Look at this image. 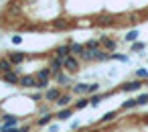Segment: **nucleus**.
<instances>
[{
  "mask_svg": "<svg viewBox=\"0 0 148 132\" xmlns=\"http://www.w3.org/2000/svg\"><path fill=\"white\" fill-rule=\"evenodd\" d=\"M61 89H63L61 85H49V87L45 89V100H47L49 104H55V102L59 100V96L63 94Z\"/></svg>",
  "mask_w": 148,
  "mask_h": 132,
  "instance_id": "f257e3e1",
  "label": "nucleus"
},
{
  "mask_svg": "<svg viewBox=\"0 0 148 132\" xmlns=\"http://www.w3.org/2000/svg\"><path fill=\"white\" fill-rule=\"evenodd\" d=\"M97 39H99V43H101V47H103L106 51L114 53V51L118 49V41H116V39H112V37H108V35H99Z\"/></svg>",
  "mask_w": 148,
  "mask_h": 132,
  "instance_id": "f03ea898",
  "label": "nucleus"
},
{
  "mask_svg": "<svg viewBox=\"0 0 148 132\" xmlns=\"http://www.w3.org/2000/svg\"><path fill=\"white\" fill-rule=\"evenodd\" d=\"M63 63H65V69L69 71V73H75L77 69H79V57L77 55H67L65 59H63Z\"/></svg>",
  "mask_w": 148,
  "mask_h": 132,
  "instance_id": "7ed1b4c3",
  "label": "nucleus"
},
{
  "mask_svg": "<svg viewBox=\"0 0 148 132\" xmlns=\"http://www.w3.org/2000/svg\"><path fill=\"white\" fill-rule=\"evenodd\" d=\"M0 79H2L4 83H8V85H18V83H21V73H16V71L12 69V71H8V73H0Z\"/></svg>",
  "mask_w": 148,
  "mask_h": 132,
  "instance_id": "20e7f679",
  "label": "nucleus"
},
{
  "mask_svg": "<svg viewBox=\"0 0 148 132\" xmlns=\"http://www.w3.org/2000/svg\"><path fill=\"white\" fill-rule=\"evenodd\" d=\"M49 67H51V71H53L55 75L61 73V71H65V63H63V59L57 57V55H53V57L49 59Z\"/></svg>",
  "mask_w": 148,
  "mask_h": 132,
  "instance_id": "39448f33",
  "label": "nucleus"
},
{
  "mask_svg": "<svg viewBox=\"0 0 148 132\" xmlns=\"http://www.w3.org/2000/svg\"><path fill=\"white\" fill-rule=\"evenodd\" d=\"M6 57L12 61V65H23V63L27 61V57H29V55H27V53H23V51H10Z\"/></svg>",
  "mask_w": 148,
  "mask_h": 132,
  "instance_id": "423d86ee",
  "label": "nucleus"
},
{
  "mask_svg": "<svg viewBox=\"0 0 148 132\" xmlns=\"http://www.w3.org/2000/svg\"><path fill=\"white\" fill-rule=\"evenodd\" d=\"M144 83H146V81H142V79H136V81H126V83H122V85H120V91H138Z\"/></svg>",
  "mask_w": 148,
  "mask_h": 132,
  "instance_id": "0eeeda50",
  "label": "nucleus"
},
{
  "mask_svg": "<svg viewBox=\"0 0 148 132\" xmlns=\"http://www.w3.org/2000/svg\"><path fill=\"white\" fill-rule=\"evenodd\" d=\"M53 27H55L57 31H67V29H71V27H73V23H69V21H67V16H55Z\"/></svg>",
  "mask_w": 148,
  "mask_h": 132,
  "instance_id": "6e6552de",
  "label": "nucleus"
},
{
  "mask_svg": "<svg viewBox=\"0 0 148 132\" xmlns=\"http://www.w3.org/2000/svg\"><path fill=\"white\" fill-rule=\"evenodd\" d=\"M53 55H57V57H61V59H65L67 55H71V41H69V43H63V45H59V47H55Z\"/></svg>",
  "mask_w": 148,
  "mask_h": 132,
  "instance_id": "1a4fd4ad",
  "label": "nucleus"
},
{
  "mask_svg": "<svg viewBox=\"0 0 148 132\" xmlns=\"http://www.w3.org/2000/svg\"><path fill=\"white\" fill-rule=\"evenodd\" d=\"M21 87H37V75H21Z\"/></svg>",
  "mask_w": 148,
  "mask_h": 132,
  "instance_id": "9d476101",
  "label": "nucleus"
},
{
  "mask_svg": "<svg viewBox=\"0 0 148 132\" xmlns=\"http://www.w3.org/2000/svg\"><path fill=\"white\" fill-rule=\"evenodd\" d=\"M114 23H116V19L110 16V14H101V16L95 19V25H97V27H112Z\"/></svg>",
  "mask_w": 148,
  "mask_h": 132,
  "instance_id": "9b49d317",
  "label": "nucleus"
},
{
  "mask_svg": "<svg viewBox=\"0 0 148 132\" xmlns=\"http://www.w3.org/2000/svg\"><path fill=\"white\" fill-rule=\"evenodd\" d=\"M53 79H57V85H61V87H69L71 85V77L65 73V71H61V73H57Z\"/></svg>",
  "mask_w": 148,
  "mask_h": 132,
  "instance_id": "f8f14e48",
  "label": "nucleus"
},
{
  "mask_svg": "<svg viewBox=\"0 0 148 132\" xmlns=\"http://www.w3.org/2000/svg\"><path fill=\"white\" fill-rule=\"evenodd\" d=\"M35 75H37V79H53V77H55V73L51 71V67H49V65H47V67H43V69H39Z\"/></svg>",
  "mask_w": 148,
  "mask_h": 132,
  "instance_id": "ddd939ff",
  "label": "nucleus"
},
{
  "mask_svg": "<svg viewBox=\"0 0 148 132\" xmlns=\"http://www.w3.org/2000/svg\"><path fill=\"white\" fill-rule=\"evenodd\" d=\"M71 116H73V110L67 106V108H61V112L55 114V120H61V122H63V120H69Z\"/></svg>",
  "mask_w": 148,
  "mask_h": 132,
  "instance_id": "4468645a",
  "label": "nucleus"
},
{
  "mask_svg": "<svg viewBox=\"0 0 148 132\" xmlns=\"http://www.w3.org/2000/svg\"><path fill=\"white\" fill-rule=\"evenodd\" d=\"M0 120H2V124H6V126H10V128L18 124V118L12 116V114H2V116H0Z\"/></svg>",
  "mask_w": 148,
  "mask_h": 132,
  "instance_id": "2eb2a0df",
  "label": "nucleus"
},
{
  "mask_svg": "<svg viewBox=\"0 0 148 132\" xmlns=\"http://www.w3.org/2000/svg\"><path fill=\"white\" fill-rule=\"evenodd\" d=\"M12 71V61L8 57H0V73H8Z\"/></svg>",
  "mask_w": 148,
  "mask_h": 132,
  "instance_id": "dca6fc26",
  "label": "nucleus"
},
{
  "mask_svg": "<svg viewBox=\"0 0 148 132\" xmlns=\"http://www.w3.org/2000/svg\"><path fill=\"white\" fill-rule=\"evenodd\" d=\"M85 51H87V49H85V43H73V41H71V53H73V55L81 57Z\"/></svg>",
  "mask_w": 148,
  "mask_h": 132,
  "instance_id": "f3484780",
  "label": "nucleus"
},
{
  "mask_svg": "<svg viewBox=\"0 0 148 132\" xmlns=\"http://www.w3.org/2000/svg\"><path fill=\"white\" fill-rule=\"evenodd\" d=\"M71 100H73V98H71L69 94H61V96H59V100H57L55 104H57L59 108H67V106L71 104Z\"/></svg>",
  "mask_w": 148,
  "mask_h": 132,
  "instance_id": "a211bd4d",
  "label": "nucleus"
},
{
  "mask_svg": "<svg viewBox=\"0 0 148 132\" xmlns=\"http://www.w3.org/2000/svg\"><path fill=\"white\" fill-rule=\"evenodd\" d=\"M106 96H108V94H93V96L89 98V106L97 108V106H99V104H101V102L106 100Z\"/></svg>",
  "mask_w": 148,
  "mask_h": 132,
  "instance_id": "6ab92c4d",
  "label": "nucleus"
},
{
  "mask_svg": "<svg viewBox=\"0 0 148 132\" xmlns=\"http://www.w3.org/2000/svg\"><path fill=\"white\" fill-rule=\"evenodd\" d=\"M118 118V112L116 110H110V112H106L101 118H99V124H108V122H112V120H116Z\"/></svg>",
  "mask_w": 148,
  "mask_h": 132,
  "instance_id": "aec40b11",
  "label": "nucleus"
},
{
  "mask_svg": "<svg viewBox=\"0 0 148 132\" xmlns=\"http://www.w3.org/2000/svg\"><path fill=\"white\" fill-rule=\"evenodd\" d=\"M85 49H87V51H97V49H101L99 39H89V41L85 43Z\"/></svg>",
  "mask_w": 148,
  "mask_h": 132,
  "instance_id": "412c9836",
  "label": "nucleus"
},
{
  "mask_svg": "<svg viewBox=\"0 0 148 132\" xmlns=\"http://www.w3.org/2000/svg\"><path fill=\"white\" fill-rule=\"evenodd\" d=\"M73 91L75 94H89V83H75Z\"/></svg>",
  "mask_w": 148,
  "mask_h": 132,
  "instance_id": "4be33fe9",
  "label": "nucleus"
},
{
  "mask_svg": "<svg viewBox=\"0 0 148 132\" xmlns=\"http://www.w3.org/2000/svg\"><path fill=\"white\" fill-rule=\"evenodd\" d=\"M53 118H55V114H51V112H49V114L41 116V118L37 120V124H39V126H47V124H51V120H53Z\"/></svg>",
  "mask_w": 148,
  "mask_h": 132,
  "instance_id": "5701e85b",
  "label": "nucleus"
},
{
  "mask_svg": "<svg viewBox=\"0 0 148 132\" xmlns=\"http://www.w3.org/2000/svg\"><path fill=\"white\" fill-rule=\"evenodd\" d=\"M146 45L144 43H140V41H134V43H130V51L132 53H142V49H144Z\"/></svg>",
  "mask_w": 148,
  "mask_h": 132,
  "instance_id": "b1692460",
  "label": "nucleus"
},
{
  "mask_svg": "<svg viewBox=\"0 0 148 132\" xmlns=\"http://www.w3.org/2000/svg\"><path fill=\"white\" fill-rule=\"evenodd\" d=\"M136 106H138L136 98H130V100H126V102L122 104V110H132V108H136Z\"/></svg>",
  "mask_w": 148,
  "mask_h": 132,
  "instance_id": "393cba45",
  "label": "nucleus"
},
{
  "mask_svg": "<svg viewBox=\"0 0 148 132\" xmlns=\"http://www.w3.org/2000/svg\"><path fill=\"white\" fill-rule=\"evenodd\" d=\"M138 35H140V33H138L136 29H132L130 33H126V41H128V43H134V41H138Z\"/></svg>",
  "mask_w": 148,
  "mask_h": 132,
  "instance_id": "a878e982",
  "label": "nucleus"
},
{
  "mask_svg": "<svg viewBox=\"0 0 148 132\" xmlns=\"http://www.w3.org/2000/svg\"><path fill=\"white\" fill-rule=\"evenodd\" d=\"M87 106H89V98H81V100L75 102V108H77V110H83V108H87Z\"/></svg>",
  "mask_w": 148,
  "mask_h": 132,
  "instance_id": "bb28decb",
  "label": "nucleus"
},
{
  "mask_svg": "<svg viewBox=\"0 0 148 132\" xmlns=\"http://www.w3.org/2000/svg\"><path fill=\"white\" fill-rule=\"evenodd\" d=\"M136 77H138V79H148V69H146V67L136 69Z\"/></svg>",
  "mask_w": 148,
  "mask_h": 132,
  "instance_id": "cd10ccee",
  "label": "nucleus"
},
{
  "mask_svg": "<svg viewBox=\"0 0 148 132\" xmlns=\"http://www.w3.org/2000/svg\"><path fill=\"white\" fill-rule=\"evenodd\" d=\"M49 81H51V79H37V89H41V91L47 89V87H49Z\"/></svg>",
  "mask_w": 148,
  "mask_h": 132,
  "instance_id": "c85d7f7f",
  "label": "nucleus"
},
{
  "mask_svg": "<svg viewBox=\"0 0 148 132\" xmlns=\"http://www.w3.org/2000/svg\"><path fill=\"white\" fill-rule=\"evenodd\" d=\"M136 102H138V106H144V104H148V94H140V96L136 98Z\"/></svg>",
  "mask_w": 148,
  "mask_h": 132,
  "instance_id": "c756f323",
  "label": "nucleus"
},
{
  "mask_svg": "<svg viewBox=\"0 0 148 132\" xmlns=\"http://www.w3.org/2000/svg\"><path fill=\"white\" fill-rule=\"evenodd\" d=\"M10 132H31V126H29V124H25V126H14Z\"/></svg>",
  "mask_w": 148,
  "mask_h": 132,
  "instance_id": "7c9ffc66",
  "label": "nucleus"
},
{
  "mask_svg": "<svg viewBox=\"0 0 148 132\" xmlns=\"http://www.w3.org/2000/svg\"><path fill=\"white\" fill-rule=\"evenodd\" d=\"M112 59H116V61H128V55H122V53H112Z\"/></svg>",
  "mask_w": 148,
  "mask_h": 132,
  "instance_id": "2f4dec72",
  "label": "nucleus"
},
{
  "mask_svg": "<svg viewBox=\"0 0 148 132\" xmlns=\"http://www.w3.org/2000/svg\"><path fill=\"white\" fill-rule=\"evenodd\" d=\"M43 98H45V96H43V94H41V89H39V91H35V94H33V96H31V100H33V102H41V100H43Z\"/></svg>",
  "mask_w": 148,
  "mask_h": 132,
  "instance_id": "473e14b6",
  "label": "nucleus"
},
{
  "mask_svg": "<svg viewBox=\"0 0 148 132\" xmlns=\"http://www.w3.org/2000/svg\"><path fill=\"white\" fill-rule=\"evenodd\" d=\"M10 41H12L14 45H21V43H23V37H21V35H12V39H10Z\"/></svg>",
  "mask_w": 148,
  "mask_h": 132,
  "instance_id": "72a5a7b5",
  "label": "nucleus"
},
{
  "mask_svg": "<svg viewBox=\"0 0 148 132\" xmlns=\"http://www.w3.org/2000/svg\"><path fill=\"white\" fill-rule=\"evenodd\" d=\"M99 89V83L95 81V83H89V94H93V91H97Z\"/></svg>",
  "mask_w": 148,
  "mask_h": 132,
  "instance_id": "f704fd0d",
  "label": "nucleus"
},
{
  "mask_svg": "<svg viewBox=\"0 0 148 132\" xmlns=\"http://www.w3.org/2000/svg\"><path fill=\"white\" fill-rule=\"evenodd\" d=\"M146 87H148V81H146Z\"/></svg>",
  "mask_w": 148,
  "mask_h": 132,
  "instance_id": "c9c22d12",
  "label": "nucleus"
}]
</instances>
